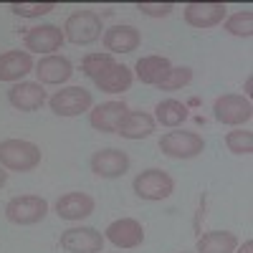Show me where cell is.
I'll return each mask as SVG.
<instances>
[{"label": "cell", "mask_w": 253, "mask_h": 253, "mask_svg": "<svg viewBox=\"0 0 253 253\" xmlns=\"http://www.w3.org/2000/svg\"><path fill=\"white\" fill-rule=\"evenodd\" d=\"M41 147L28 139H3L0 142V167L13 172H31L41 165Z\"/></svg>", "instance_id": "1"}, {"label": "cell", "mask_w": 253, "mask_h": 253, "mask_svg": "<svg viewBox=\"0 0 253 253\" xmlns=\"http://www.w3.org/2000/svg\"><path fill=\"white\" fill-rule=\"evenodd\" d=\"M101 31H104V23L96 10H76L63 23V38L76 46H89L94 41H99Z\"/></svg>", "instance_id": "2"}, {"label": "cell", "mask_w": 253, "mask_h": 253, "mask_svg": "<svg viewBox=\"0 0 253 253\" xmlns=\"http://www.w3.org/2000/svg\"><path fill=\"white\" fill-rule=\"evenodd\" d=\"M132 187H134L137 198L157 203V200H167L175 193V180L165 170H160V167H150V170H144L134 177Z\"/></svg>", "instance_id": "3"}, {"label": "cell", "mask_w": 253, "mask_h": 253, "mask_svg": "<svg viewBox=\"0 0 253 253\" xmlns=\"http://www.w3.org/2000/svg\"><path fill=\"white\" fill-rule=\"evenodd\" d=\"M48 203L41 195H15L5 205V218L15 225H36L46 218Z\"/></svg>", "instance_id": "4"}, {"label": "cell", "mask_w": 253, "mask_h": 253, "mask_svg": "<svg viewBox=\"0 0 253 253\" xmlns=\"http://www.w3.org/2000/svg\"><path fill=\"white\" fill-rule=\"evenodd\" d=\"M160 150L172 160H193L205 150V139L198 132H167L160 137Z\"/></svg>", "instance_id": "5"}, {"label": "cell", "mask_w": 253, "mask_h": 253, "mask_svg": "<svg viewBox=\"0 0 253 253\" xmlns=\"http://www.w3.org/2000/svg\"><path fill=\"white\" fill-rule=\"evenodd\" d=\"M48 107L58 117H79L84 112H91L94 99H91V91L84 86H66L48 99Z\"/></svg>", "instance_id": "6"}, {"label": "cell", "mask_w": 253, "mask_h": 253, "mask_svg": "<svg viewBox=\"0 0 253 253\" xmlns=\"http://www.w3.org/2000/svg\"><path fill=\"white\" fill-rule=\"evenodd\" d=\"M213 117L220 124L228 126H241L253 117V107H251V99L241 96V94H223L215 99L213 104Z\"/></svg>", "instance_id": "7"}, {"label": "cell", "mask_w": 253, "mask_h": 253, "mask_svg": "<svg viewBox=\"0 0 253 253\" xmlns=\"http://www.w3.org/2000/svg\"><path fill=\"white\" fill-rule=\"evenodd\" d=\"M228 8L225 3L218 0H203V3H187L185 5V23L193 28H215L218 23H223Z\"/></svg>", "instance_id": "8"}, {"label": "cell", "mask_w": 253, "mask_h": 253, "mask_svg": "<svg viewBox=\"0 0 253 253\" xmlns=\"http://www.w3.org/2000/svg\"><path fill=\"white\" fill-rule=\"evenodd\" d=\"M61 248L66 253H101L104 236L96 228H69L61 233Z\"/></svg>", "instance_id": "9"}, {"label": "cell", "mask_w": 253, "mask_h": 253, "mask_svg": "<svg viewBox=\"0 0 253 253\" xmlns=\"http://www.w3.org/2000/svg\"><path fill=\"white\" fill-rule=\"evenodd\" d=\"M104 233H107L104 241L114 243L117 248H137L144 243V228L134 218H119V220L109 223V228Z\"/></svg>", "instance_id": "10"}, {"label": "cell", "mask_w": 253, "mask_h": 253, "mask_svg": "<svg viewBox=\"0 0 253 253\" xmlns=\"http://www.w3.org/2000/svg\"><path fill=\"white\" fill-rule=\"evenodd\" d=\"M126 170H129V155L114 150V147H107V150H99L91 155V172L99 177H122Z\"/></svg>", "instance_id": "11"}, {"label": "cell", "mask_w": 253, "mask_h": 253, "mask_svg": "<svg viewBox=\"0 0 253 253\" xmlns=\"http://www.w3.org/2000/svg\"><path fill=\"white\" fill-rule=\"evenodd\" d=\"M63 31L58 26L43 23V26H36L26 33V48L33 53H43V56H53V51H58L63 46Z\"/></svg>", "instance_id": "12"}, {"label": "cell", "mask_w": 253, "mask_h": 253, "mask_svg": "<svg viewBox=\"0 0 253 253\" xmlns=\"http://www.w3.org/2000/svg\"><path fill=\"white\" fill-rule=\"evenodd\" d=\"M126 112H129V107H126L124 101H104V104L91 107L89 124L104 134H117V126H119V122L124 119Z\"/></svg>", "instance_id": "13"}, {"label": "cell", "mask_w": 253, "mask_h": 253, "mask_svg": "<svg viewBox=\"0 0 253 253\" xmlns=\"http://www.w3.org/2000/svg\"><path fill=\"white\" fill-rule=\"evenodd\" d=\"M8 101L18 112H36L46 104V89L38 81H20L15 86H10Z\"/></svg>", "instance_id": "14"}, {"label": "cell", "mask_w": 253, "mask_h": 253, "mask_svg": "<svg viewBox=\"0 0 253 253\" xmlns=\"http://www.w3.org/2000/svg\"><path fill=\"white\" fill-rule=\"evenodd\" d=\"M36 76H38V84L43 86V84H51V86H58V84L69 81L71 74H74V66L66 56H43L36 66H33Z\"/></svg>", "instance_id": "15"}, {"label": "cell", "mask_w": 253, "mask_h": 253, "mask_svg": "<svg viewBox=\"0 0 253 253\" xmlns=\"http://www.w3.org/2000/svg\"><path fill=\"white\" fill-rule=\"evenodd\" d=\"M101 38H104V48H107V53H132L142 43V33L134 26H126V23L107 28Z\"/></svg>", "instance_id": "16"}, {"label": "cell", "mask_w": 253, "mask_h": 253, "mask_svg": "<svg viewBox=\"0 0 253 253\" xmlns=\"http://www.w3.org/2000/svg\"><path fill=\"white\" fill-rule=\"evenodd\" d=\"M94 198L86 193H66L56 200V213L63 220H81V218H89L94 213Z\"/></svg>", "instance_id": "17"}, {"label": "cell", "mask_w": 253, "mask_h": 253, "mask_svg": "<svg viewBox=\"0 0 253 253\" xmlns=\"http://www.w3.org/2000/svg\"><path fill=\"white\" fill-rule=\"evenodd\" d=\"M132 79H134V74H132V69L129 66H124V63H112V66H107L96 79H94V84H96V89L99 91H107V94H122V91H126L132 86Z\"/></svg>", "instance_id": "18"}, {"label": "cell", "mask_w": 253, "mask_h": 253, "mask_svg": "<svg viewBox=\"0 0 253 253\" xmlns=\"http://www.w3.org/2000/svg\"><path fill=\"white\" fill-rule=\"evenodd\" d=\"M33 71V58L28 51H5L0 53V81H20Z\"/></svg>", "instance_id": "19"}, {"label": "cell", "mask_w": 253, "mask_h": 253, "mask_svg": "<svg viewBox=\"0 0 253 253\" xmlns=\"http://www.w3.org/2000/svg\"><path fill=\"white\" fill-rule=\"evenodd\" d=\"M155 117L147 114V112H126L124 119L119 122L117 126V134L124 137V139H144L155 132Z\"/></svg>", "instance_id": "20"}, {"label": "cell", "mask_w": 253, "mask_h": 253, "mask_svg": "<svg viewBox=\"0 0 253 253\" xmlns=\"http://www.w3.org/2000/svg\"><path fill=\"white\" fill-rule=\"evenodd\" d=\"M172 69V63L165 56H142L134 63V76L142 84H150V86H157V84L165 79V74Z\"/></svg>", "instance_id": "21"}, {"label": "cell", "mask_w": 253, "mask_h": 253, "mask_svg": "<svg viewBox=\"0 0 253 253\" xmlns=\"http://www.w3.org/2000/svg\"><path fill=\"white\" fill-rule=\"evenodd\" d=\"M198 253H233L238 248V238L230 230H210L198 238Z\"/></svg>", "instance_id": "22"}, {"label": "cell", "mask_w": 253, "mask_h": 253, "mask_svg": "<svg viewBox=\"0 0 253 253\" xmlns=\"http://www.w3.org/2000/svg\"><path fill=\"white\" fill-rule=\"evenodd\" d=\"M187 119V107L177 99H162L155 107V122L162 126H180Z\"/></svg>", "instance_id": "23"}, {"label": "cell", "mask_w": 253, "mask_h": 253, "mask_svg": "<svg viewBox=\"0 0 253 253\" xmlns=\"http://www.w3.org/2000/svg\"><path fill=\"white\" fill-rule=\"evenodd\" d=\"M225 31L230 36H238V38H251L253 36V13L251 10H241L225 18Z\"/></svg>", "instance_id": "24"}, {"label": "cell", "mask_w": 253, "mask_h": 253, "mask_svg": "<svg viewBox=\"0 0 253 253\" xmlns=\"http://www.w3.org/2000/svg\"><path fill=\"white\" fill-rule=\"evenodd\" d=\"M193 81V69L187 66H172L170 71L165 74V79L157 84L160 91H177L182 86H187V84Z\"/></svg>", "instance_id": "25"}, {"label": "cell", "mask_w": 253, "mask_h": 253, "mask_svg": "<svg viewBox=\"0 0 253 253\" xmlns=\"http://www.w3.org/2000/svg\"><path fill=\"white\" fill-rule=\"evenodd\" d=\"M225 147L233 155H251L253 152V132L248 129H233L225 134Z\"/></svg>", "instance_id": "26"}, {"label": "cell", "mask_w": 253, "mask_h": 253, "mask_svg": "<svg viewBox=\"0 0 253 253\" xmlns=\"http://www.w3.org/2000/svg\"><path fill=\"white\" fill-rule=\"evenodd\" d=\"M114 63V58H112V53H86L84 56V61H81V71H84V76H89V79H96L107 66H112Z\"/></svg>", "instance_id": "27"}, {"label": "cell", "mask_w": 253, "mask_h": 253, "mask_svg": "<svg viewBox=\"0 0 253 253\" xmlns=\"http://www.w3.org/2000/svg\"><path fill=\"white\" fill-rule=\"evenodd\" d=\"M56 8V3H10V10L20 18H41Z\"/></svg>", "instance_id": "28"}, {"label": "cell", "mask_w": 253, "mask_h": 253, "mask_svg": "<svg viewBox=\"0 0 253 253\" xmlns=\"http://www.w3.org/2000/svg\"><path fill=\"white\" fill-rule=\"evenodd\" d=\"M137 8L144 15H150V18H167V15L175 10L172 3H137Z\"/></svg>", "instance_id": "29"}, {"label": "cell", "mask_w": 253, "mask_h": 253, "mask_svg": "<svg viewBox=\"0 0 253 253\" xmlns=\"http://www.w3.org/2000/svg\"><path fill=\"white\" fill-rule=\"evenodd\" d=\"M233 253H253V241H246L243 246H238Z\"/></svg>", "instance_id": "30"}, {"label": "cell", "mask_w": 253, "mask_h": 253, "mask_svg": "<svg viewBox=\"0 0 253 253\" xmlns=\"http://www.w3.org/2000/svg\"><path fill=\"white\" fill-rule=\"evenodd\" d=\"M8 182V172H5V167H0V187H3Z\"/></svg>", "instance_id": "31"}, {"label": "cell", "mask_w": 253, "mask_h": 253, "mask_svg": "<svg viewBox=\"0 0 253 253\" xmlns=\"http://www.w3.org/2000/svg\"><path fill=\"white\" fill-rule=\"evenodd\" d=\"M182 253H185V251H182Z\"/></svg>", "instance_id": "32"}, {"label": "cell", "mask_w": 253, "mask_h": 253, "mask_svg": "<svg viewBox=\"0 0 253 253\" xmlns=\"http://www.w3.org/2000/svg\"><path fill=\"white\" fill-rule=\"evenodd\" d=\"M101 253H104V251H101Z\"/></svg>", "instance_id": "33"}]
</instances>
